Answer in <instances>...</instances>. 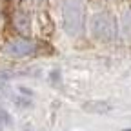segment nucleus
<instances>
[{"mask_svg": "<svg viewBox=\"0 0 131 131\" xmlns=\"http://www.w3.org/2000/svg\"><path fill=\"white\" fill-rule=\"evenodd\" d=\"M62 26L66 35L80 37L86 27V11L80 0H66L62 6Z\"/></svg>", "mask_w": 131, "mask_h": 131, "instance_id": "1", "label": "nucleus"}, {"mask_svg": "<svg viewBox=\"0 0 131 131\" xmlns=\"http://www.w3.org/2000/svg\"><path fill=\"white\" fill-rule=\"evenodd\" d=\"M89 31L93 38H96L98 42H104V44H111L118 35V24L117 18L107 13V11H98L91 16L89 20Z\"/></svg>", "mask_w": 131, "mask_h": 131, "instance_id": "2", "label": "nucleus"}, {"mask_svg": "<svg viewBox=\"0 0 131 131\" xmlns=\"http://www.w3.org/2000/svg\"><path fill=\"white\" fill-rule=\"evenodd\" d=\"M4 51H6V55H9L13 58H24L37 51V42H33L31 38H26V37L13 38L4 46Z\"/></svg>", "mask_w": 131, "mask_h": 131, "instance_id": "3", "label": "nucleus"}, {"mask_svg": "<svg viewBox=\"0 0 131 131\" xmlns=\"http://www.w3.org/2000/svg\"><path fill=\"white\" fill-rule=\"evenodd\" d=\"M82 107H84V111H88V113H107L109 109H111V106L107 104V102H102V100H95V102H86L84 106H82Z\"/></svg>", "mask_w": 131, "mask_h": 131, "instance_id": "4", "label": "nucleus"}, {"mask_svg": "<svg viewBox=\"0 0 131 131\" xmlns=\"http://www.w3.org/2000/svg\"><path fill=\"white\" fill-rule=\"evenodd\" d=\"M15 26H16V29L18 31H22V33H27L29 29H31V20H29V16L26 15V13H16L15 15Z\"/></svg>", "mask_w": 131, "mask_h": 131, "instance_id": "5", "label": "nucleus"}, {"mask_svg": "<svg viewBox=\"0 0 131 131\" xmlns=\"http://www.w3.org/2000/svg\"><path fill=\"white\" fill-rule=\"evenodd\" d=\"M122 33L127 37V38H131V7L122 15Z\"/></svg>", "mask_w": 131, "mask_h": 131, "instance_id": "6", "label": "nucleus"}, {"mask_svg": "<svg viewBox=\"0 0 131 131\" xmlns=\"http://www.w3.org/2000/svg\"><path fill=\"white\" fill-rule=\"evenodd\" d=\"M122 131H131V127H127V129H122Z\"/></svg>", "mask_w": 131, "mask_h": 131, "instance_id": "7", "label": "nucleus"}, {"mask_svg": "<svg viewBox=\"0 0 131 131\" xmlns=\"http://www.w3.org/2000/svg\"><path fill=\"white\" fill-rule=\"evenodd\" d=\"M27 131H29V129H27Z\"/></svg>", "mask_w": 131, "mask_h": 131, "instance_id": "8", "label": "nucleus"}]
</instances>
